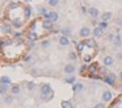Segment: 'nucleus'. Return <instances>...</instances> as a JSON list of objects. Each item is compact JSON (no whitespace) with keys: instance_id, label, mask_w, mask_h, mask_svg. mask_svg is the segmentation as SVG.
<instances>
[{"instance_id":"obj_1","label":"nucleus","mask_w":122,"mask_h":108,"mask_svg":"<svg viewBox=\"0 0 122 108\" xmlns=\"http://www.w3.org/2000/svg\"><path fill=\"white\" fill-rule=\"evenodd\" d=\"M102 80L105 82L106 84H109V86H114L117 78H116V75H114L113 73H108V74H105V76L102 78Z\"/></svg>"},{"instance_id":"obj_2","label":"nucleus","mask_w":122,"mask_h":108,"mask_svg":"<svg viewBox=\"0 0 122 108\" xmlns=\"http://www.w3.org/2000/svg\"><path fill=\"white\" fill-rule=\"evenodd\" d=\"M0 30H1V33H3V34L8 36V34L13 33V26H12V24L4 23V24H1V25H0Z\"/></svg>"},{"instance_id":"obj_3","label":"nucleus","mask_w":122,"mask_h":108,"mask_svg":"<svg viewBox=\"0 0 122 108\" xmlns=\"http://www.w3.org/2000/svg\"><path fill=\"white\" fill-rule=\"evenodd\" d=\"M41 94L43 95V96H50V95H53V90H51V86L49 83H45L41 86Z\"/></svg>"},{"instance_id":"obj_4","label":"nucleus","mask_w":122,"mask_h":108,"mask_svg":"<svg viewBox=\"0 0 122 108\" xmlns=\"http://www.w3.org/2000/svg\"><path fill=\"white\" fill-rule=\"evenodd\" d=\"M91 34H92V30H91L88 26H83L79 30V36L81 37V38H89Z\"/></svg>"},{"instance_id":"obj_5","label":"nucleus","mask_w":122,"mask_h":108,"mask_svg":"<svg viewBox=\"0 0 122 108\" xmlns=\"http://www.w3.org/2000/svg\"><path fill=\"white\" fill-rule=\"evenodd\" d=\"M101 99H102L104 103H110L112 100H113V94H112V91H109V90L104 91V92H102V96H101Z\"/></svg>"},{"instance_id":"obj_6","label":"nucleus","mask_w":122,"mask_h":108,"mask_svg":"<svg viewBox=\"0 0 122 108\" xmlns=\"http://www.w3.org/2000/svg\"><path fill=\"white\" fill-rule=\"evenodd\" d=\"M75 70H76V67H75V65H72V63H67L63 68L66 75H72V74L75 73Z\"/></svg>"},{"instance_id":"obj_7","label":"nucleus","mask_w":122,"mask_h":108,"mask_svg":"<svg viewBox=\"0 0 122 108\" xmlns=\"http://www.w3.org/2000/svg\"><path fill=\"white\" fill-rule=\"evenodd\" d=\"M42 28L45 30H51L54 28V23L51 20H49V18H45V20H42Z\"/></svg>"},{"instance_id":"obj_8","label":"nucleus","mask_w":122,"mask_h":108,"mask_svg":"<svg viewBox=\"0 0 122 108\" xmlns=\"http://www.w3.org/2000/svg\"><path fill=\"white\" fill-rule=\"evenodd\" d=\"M88 15H89L92 18H97L98 16H100V11H98L96 7H89L88 8Z\"/></svg>"},{"instance_id":"obj_9","label":"nucleus","mask_w":122,"mask_h":108,"mask_svg":"<svg viewBox=\"0 0 122 108\" xmlns=\"http://www.w3.org/2000/svg\"><path fill=\"white\" fill-rule=\"evenodd\" d=\"M102 63L104 66H106V67H110V66L114 65V58L112 57V55H105L102 59Z\"/></svg>"},{"instance_id":"obj_10","label":"nucleus","mask_w":122,"mask_h":108,"mask_svg":"<svg viewBox=\"0 0 122 108\" xmlns=\"http://www.w3.org/2000/svg\"><path fill=\"white\" fill-rule=\"evenodd\" d=\"M92 34L96 37V38H100V37L104 34V29H102V28H100V26L97 25V26H95V29L92 30Z\"/></svg>"},{"instance_id":"obj_11","label":"nucleus","mask_w":122,"mask_h":108,"mask_svg":"<svg viewBox=\"0 0 122 108\" xmlns=\"http://www.w3.org/2000/svg\"><path fill=\"white\" fill-rule=\"evenodd\" d=\"M87 71H88V74H95V73H97V71H98V66H97V63H96V62H92L91 65H88Z\"/></svg>"},{"instance_id":"obj_12","label":"nucleus","mask_w":122,"mask_h":108,"mask_svg":"<svg viewBox=\"0 0 122 108\" xmlns=\"http://www.w3.org/2000/svg\"><path fill=\"white\" fill-rule=\"evenodd\" d=\"M58 42H59L61 46H67V45H70V38L66 37V36H61L59 40H58Z\"/></svg>"},{"instance_id":"obj_13","label":"nucleus","mask_w":122,"mask_h":108,"mask_svg":"<svg viewBox=\"0 0 122 108\" xmlns=\"http://www.w3.org/2000/svg\"><path fill=\"white\" fill-rule=\"evenodd\" d=\"M59 18L58 12H54V11H49V20H51L53 23H56Z\"/></svg>"},{"instance_id":"obj_14","label":"nucleus","mask_w":122,"mask_h":108,"mask_svg":"<svg viewBox=\"0 0 122 108\" xmlns=\"http://www.w3.org/2000/svg\"><path fill=\"white\" fill-rule=\"evenodd\" d=\"M26 37H28V40H29V41H36V40L38 38V34L36 33L34 30H29L26 33Z\"/></svg>"},{"instance_id":"obj_15","label":"nucleus","mask_w":122,"mask_h":108,"mask_svg":"<svg viewBox=\"0 0 122 108\" xmlns=\"http://www.w3.org/2000/svg\"><path fill=\"white\" fill-rule=\"evenodd\" d=\"M22 25H24V23H22L21 18H15V20H12V26H13V28L19 29V28H21Z\"/></svg>"},{"instance_id":"obj_16","label":"nucleus","mask_w":122,"mask_h":108,"mask_svg":"<svg viewBox=\"0 0 122 108\" xmlns=\"http://www.w3.org/2000/svg\"><path fill=\"white\" fill-rule=\"evenodd\" d=\"M100 17H101V20H104V21H109L112 17H113V13L112 12H102L100 15Z\"/></svg>"},{"instance_id":"obj_17","label":"nucleus","mask_w":122,"mask_h":108,"mask_svg":"<svg viewBox=\"0 0 122 108\" xmlns=\"http://www.w3.org/2000/svg\"><path fill=\"white\" fill-rule=\"evenodd\" d=\"M84 44H85V46L92 47V49H93V47H96V45H97V44H96V41H95V38H85Z\"/></svg>"},{"instance_id":"obj_18","label":"nucleus","mask_w":122,"mask_h":108,"mask_svg":"<svg viewBox=\"0 0 122 108\" xmlns=\"http://www.w3.org/2000/svg\"><path fill=\"white\" fill-rule=\"evenodd\" d=\"M20 91H21V87H20L19 84H11V92H12V95L20 94Z\"/></svg>"},{"instance_id":"obj_19","label":"nucleus","mask_w":122,"mask_h":108,"mask_svg":"<svg viewBox=\"0 0 122 108\" xmlns=\"http://www.w3.org/2000/svg\"><path fill=\"white\" fill-rule=\"evenodd\" d=\"M113 45H114V46H117V47L122 46V38H121L119 34H116V37H114V40H113Z\"/></svg>"},{"instance_id":"obj_20","label":"nucleus","mask_w":122,"mask_h":108,"mask_svg":"<svg viewBox=\"0 0 122 108\" xmlns=\"http://www.w3.org/2000/svg\"><path fill=\"white\" fill-rule=\"evenodd\" d=\"M8 90H9V86H8V84L0 83V95H5L7 92H8Z\"/></svg>"},{"instance_id":"obj_21","label":"nucleus","mask_w":122,"mask_h":108,"mask_svg":"<svg viewBox=\"0 0 122 108\" xmlns=\"http://www.w3.org/2000/svg\"><path fill=\"white\" fill-rule=\"evenodd\" d=\"M83 88H84V86H83L81 83H74L72 84V91L74 92H79V91H81Z\"/></svg>"},{"instance_id":"obj_22","label":"nucleus","mask_w":122,"mask_h":108,"mask_svg":"<svg viewBox=\"0 0 122 108\" xmlns=\"http://www.w3.org/2000/svg\"><path fill=\"white\" fill-rule=\"evenodd\" d=\"M24 15H25V18H30V15H32V7H30V5H26V7L24 8Z\"/></svg>"},{"instance_id":"obj_23","label":"nucleus","mask_w":122,"mask_h":108,"mask_svg":"<svg viewBox=\"0 0 122 108\" xmlns=\"http://www.w3.org/2000/svg\"><path fill=\"white\" fill-rule=\"evenodd\" d=\"M0 83L11 86V84H12V80H11V78H8V76H1V78H0Z\"/></svg>"},{"instance_id":"obj_24","label":"nucleus","mask_w":122,"mask_h":108,"mask_svg":"<svg viewBox=\"0 0 122 108\" xmlns=\"http://www.w3.org/2000/svg\"><path fill=\"white\" fill-rule=\"evenodd\" d=\"M61 105H62V108H74V105H72V103L70 100H63L61 103Z\"/></svg>"},{"instance_id":"obj_25","label":"nucleus","mask_w":122,"mask_h":108,"mask_svg":"<svg viewBox=\"0 0 122 108\" xmlns=\"http://www.w3.org/2000/svg\"><path fill=\"white\" fill-rule=\"evenodd\" d=\"M68 59L70 61H74V62H75V61L77 59V53L74 51V50H71V51L68 53Z\"/></svg>"},{"instance_id":"obj_26","label":"nucleus","mask_w":122,"mask_h":108,"mask_svg":"<svg viewBox=\"0 0 122 108\" xmlns=\"http://www.w3.org/2000/svg\"><path fill=\"white\" fill-rule=\"evenodd\" d=\"M12 41L11 40H0V47H4V46H11Z\"/></svg>"},{"instance_id":"obj_27","label":"nucleus","mask_w":122,"mask_h":108,"mask_svg":"<svg viewBox=\"0 0 122 108\" xmlns=\"http://www.w3.org/2000/svg\"><path fill=\"white\" fill-rule=\"evenodd\" d=\"M61 33H62V36L68 37L70 34H71V29H70V28H62L61 29Z\"/></svg>"},{"instance_id":"obj_28","label":"nucleus","mask_w":122,"mask_h":108,"mask_svg":"<svg viewBox=\"0 0 122 108\" xmlns=\"http://www.w3.org/2000/svg\"><path fill=\"white\" fill-rule=\"evenodd\" d=\"M98 26H100V28H102L104 30H106V29H108V26H109V23H108V21L101 20L100 23H98Z\"/></svg>"},{"instance_id":"obj_29","label":"nucleus","mask_w":122,"mask_h":108,"mask_svg":"<svg viewBox=\"0 0 122 108\" xmlns=\"http://www.w3.org/2000/svg\"><path fill=\"white\" fill-rule=\"evenodd\" d=\"M75 80H76V79H75V76H74V75L64 78V82H66V83H68V84H74V83H75Z\"/></svg>"},{"instance_id":"obj_30","label":"nucleus","mask_w":122,"mask_h":108,"mask_svg":"<svg viewBox=\"0 0 122 108\" xmlns=\"http://www.w3.org/2000/svg\"><path fill=\"white\" fill-rule=\"evenodd\" d=\"M37 9H38V12H40L41 15H45V13H47V12H49V11L46 9L45 7H42V5H38V7H37Z\"/></svg>"},{"instance_id":"obj_31","label":"nucleus","mask_w":122,"mask_h":108,"mask_svg":"<svg viewBox=\"0 0 122 108\" xmlns=\"http://www.w3.org/2000/svg\"><path fill=\"white\" fill-rule=\"evenodd\" d=\"M76 49H77V51H81L83 49H84V46H85V44L84 42H76Z\"/></svg>"},{"instance_id":"obj_32","label":"nucleus","mask_w":122,"mask_h":108,"mask_svg":"<svg viewBox=\"0 0 122 108\" xmlns=\"http://www.w3.org/2000/svg\"><path fill=\"white\" fill-rule=\"evenodd\" d=\"M41 46H42L43 49L49 47V46H50V41H49V40H42V42H41Z\"/></svg>"},{"instance_id":"obj_33","label":"nucleus","mask_w":122,"mask_h":108,"mask_svg":"<svg viewBox=\"0 0 122 108\" xmlns=\"http://www.w3.org/2000/svg\"><path fill=\"white\" fill-rule=\"evenodd\" d=\"M47 3L50 7H56L59 4V0H47Z\"/></svg>"},{"instance_id":"obj_34","label":"nucleus","mask_w":122,"mask_h":108,"mask_svg":"<svg viewBox=\"0 0 122 108\" xmlns=\"http://www.w3.org/2000/svg\"><path fill=\"white\" fill-rule=\"evenodd\" d=\"M22 37H24V34H22V33H20V32H15L13 38H16V40H22Z\"/></svg>"},{"instance_id":"obj_35","label":"nucleus","mask_w":122,"mask_h":108,"mask_svg":"<svg viewBox=\"0 0 122 108\" xmlns=\"http://www.w3.org/2000/svg\"><path fill=\"white\" fill-rule=\"evenodd\" d=\"M4 102H5L7 104H12V103H13V96H5Z\"/></svg>"},{"instance_id":"obj_36","label":"nucleus","mask_w":122,"mask_h":108,"mask_svg":"<svg viewBox=\"0 0 122 108\" xmlns=\"http://www.w3.org/2000/svg\"><path fill=\"white\" fill-rule=\"evenodd\" d=\"M30 74L34 75V76H38L40 75V70H38V68H32V70H30Z\"/></svg>"},{"instance_id":"obj_37","label":"nucleus","mask_w":122,"mask_h":108,"mask_svg":"<svg viewBox=\"0 0 122 108\" xmlns=\"http://www.w3.org/2000/svg\"><path fill=\"white\" fill-rule=\"evenodd\" d=\"M95 108H106V107H105V103L101 102V103H97V104L95 105Z\"/></svg>"},{"instance_id":"obj_38","label":"nucleus","mask_w":122,"mask_h":108,"mask_svg":"<svg viewBox=\"0 0 122 108\" xmlns=\"http://www.w3.org/2000/svg\"><path fill=\"white\" fill-rule=\"evenodd\" d=\"M98 73L100 74H106V66H102V67H98Z\"/></svg>"},{"instance_id":"obj_39","label":"nucleus","mask_w":122,"mask_h":108,"mask_svg":"<svg viewBox=\"0 0 122 108\" xmlns=\"http://www.w3.org/2000/svg\"><path fill=\"white\" fill-rule=\"evenodd\" d=\"M33 59V57H32V54H28L26 55V57H25L24 58V61H25V62H30V61H32Z\"/></svg>"},{"instance_id":"obj_40","label":"nucleus","mask_w":122,"mask_h":108,"mask_svg":"<svg viewBox=\"0 0 122 108\" xmlns=\"http://www.w3.org/2000/svg\"><path fill=\"white\" fill-rule=\"evenodd\" d=\"M28 88H29V90H34L36 88V84L33 83V82H29V83H28Z\"/></svg>"},{"instance_id":"obj_41","label":"nucleus","mask_w":122,"mask_h":108,"mask_svg":"<svg viewBox=\"0 0 122 108\" xmlns=\"http://www.w3.org/2000/svg\"><path fill=\"white\" fill-rule=\"evenodd\" d=\"M83 59H84V62H89V61L92 59V55H84Z\"/></svg>"},{"instance_id":"obj_42","label":"nucleus","mask_w":122,"mask_h":108,"mask_svg":"<svg viewBox=\"0 0 122 108\" xmlns=\"http://www.w3.org/2000/svg\"><path fill=\"white\" fill-rule=\"evenodd\" d=\"M114 37H116V34H109V36H108V40H109V41H113Z\"/></svg>"},{"instance_id":"obj_43","label":"nucleus","mask_w":122,"mask_h":108,"mask_svg":"<svg viewBox=\"0 0 122 108\" xmlns=\"http://www.w3.org/2000/svg\"><path fill=\"white\" fill-rule=\"evenodd\" d=\"M81 12L84 13V15H85V13H88V8H85L84 5H83V7H81Z\"/></svg>"},{"instance_id":"obj_44","label":"nucleus","mask_w":122,"mask_h":108,"mask_svg":"<svg viewBox=\"0 0 122 108\" xmlns=\"http://www.w3.org/2000/svg\"><path fill=\"white\" fill-rule=\"evenodd\" d=\"M117 59L122 61V53H118V54H117Z\"/></svg>"},{"instance_id":"obj_45","label":"nucleus","mask_w":122,"mask_h":108,"mask_svg":"<svg viewBox=\"0 0 122 108\" xmlns=\"http://www.w3.org/2000/svg\"><path fill=\"white\" fill-rule=\"evenodd\" d=\"M118 78H119V80H122V70L119 71V74H118Z\"/></svg>"},{"instance_id":"obj_46","label":"nucleus","mask_w":122,"mask_h":108,"mask_svg":"<svg viewBox=\"0 0 122 108\" xmlns=\"http://www.w3.org/2000/svg\"><path fill=\"white\" fill-rule=\"evenodd\" d=\"M119 25H121V26H122V20H121V23H119Z\"/></svg>"},{"instance_id":"obj_47","label":"nucleus","mask_w":122,"mask_h":108,"mask_svg":"<svg viewBox=\"0 0 122 108\" xmlns=\"http://www.w3.org/2000/svg\"><path fill=\"white\" fill-rule=\"evenodd\" d=\"M24 1H32V0H24Z\"/></svg>"},{"instance_id":"obj_48","label":"nucleus","mask_w":122,"mask_h":108,"mask_svg":"<svg viewBox=\"0 0 122 108\" xmlns=\"http://www.w3.org/2000/svg\"><path fill=\"white\" fill-rule=\"evenodd\" d=\"M80 108H83V107H80Z\"/></svg>"},{"instance_id":"obj_49","label":"nucleus","mask_w":122,"mask_h":108,"mask_svg":"<svg viewBox=\"0 0 122 108\" xmlns=\"http://www.w3.org/2000/svg\"><path fill=\"white\" fill-rule=\"evenodd\" d=\"M0 23H1V21H0Z\"/></svg>"}]
</instances>
